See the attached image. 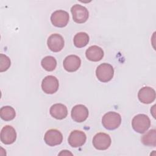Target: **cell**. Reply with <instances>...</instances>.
<instances>
[{
  "label": "cell",
  "mask_w": 156,
  "mask_h": 156,
  "mask_svg": "<svg viewBox=\"0 0 156 156\" xmlns=\"http://www.w3.org/2000/svg\"><path fill=\"white\" fill-rule=\"evenodd\" d=\"M112 143L110 135L105 133L99 132L94 135L93 138V145L98 150L107 149Z\"/></svg>",
  "instance_id": "5"
},
{
  "label": "cell",
  "mask_w": 156,
  "mask_h": 156,
  "mask_svg": "<svg viewBox=\"0 0 156 156\" xmlns=\"http://www.w3.org/2000/svg\"><path fill=\"white\" fill-rule=\"evenodd\" d=\"M58 155H73V154L72 153H71L70 152H69V151H66V150H65V151H62L60 153H59L58 154Z\"/></svg>",
  "instance_id": "22"
},
{
  "label": "cell",
  "mask_w": 156,
  "mask_h": 156,
  "mask_svg": "<svg viewBox=\"0 0 156 156\" xmlns=\"http://www.w3.org/2000/svg\"><path fill=\"white\" fill-rule=\"evenodd\" d=\"M44 140L49 146H55L62 143V133L57 129L48 130L44 134Z\"/></svg>",
  "instance_id": "8"
},
{
  "label": "cell",
  "mask_w": 156,
  "mask_h": 156,
  "mask_svg": "<svg viewBox=\"0 0 156 156\" xmlns=\"http://www.w3.org/2000/svg\"><path fill=\"white\" fill-rule=\"evenodd\" d=\"M141 143L147 146L155 147L156 146V130L152 129L145 133L141 139Z\"/></svg>",
  "instance_id": "17"
},
{
  "label": "cell",
  "mask_w": 156,
  "mask_h": 156,
  "mask_svg": "<svg viewBox=\"0 0 156 156\" xmlns=\"http://www.w3.org/2000/svg\"><path fill=\"white\" fill-rule=\"evenodd\" d=\"M51 115L57 119H63L68 115L67 107L62 104H55L51 106L49 110Z\"/></svg>",
  "instance_id": "16"
},
{
  "label": "cell",
  "mask_w": 156,
  "mask_h": 156,
  "mask_svg": "<svg viewBox=\"0 0 156 156\" xmlns=\"http://www.w3.org/2000/svg\"><path fill=\"white\" fill-rule=\"evenodd\" d=\"M69 14L63 10H58L54 12L51 16L52 24L57 27H65L69 21Z\"/></svg>",
  "instance_id": "6"
},
{
  "label": "cell",
  "mask_w": 156,
  "mask_h": 156,
  "mask_svg": "<svg viewBox=\"0 0 156 156\" xmlns=\"http://www.w3.org/2000/svg\"><path fill=\"white\" fill-rule=\"evenodd\" d=\"M88 116V110L82 104L75 105L71 110V117L73 119L77 122L85 121Z\"/></svg>",
  "instance_id": "11"
},
{
  "label": "cell",
  "mask_w": 156,
  "mask_h": 156,
  "mask_svg": "<svg viewBox=\"0 0 156 156\" xmlns=\"http://www.w3.org/2000/svg\"><path fill=\"white\" fill-rule=\"evenodd\" d=\"M16 139V132L15 129L9 125L5 126L1 132V141L5 144H11Z\"/></svg>",
  "instance_id": "12"
},
{
  "label": "cell",
  "mask_w": 156,
  "mask_h": 156,
  "mask_svg": "<svg viewBox=\"0 0 156 156\" xmlns=\"http://www.w3.org/2000/svg\"><path fill=\"white\" fill-rule=\"evenodd\" d=\"M59 83L58 79L53 76L45 77L41 82V88L46 94H54L58 89Z\"/></svg>",
  "instance_id": "7"
},
{
  "label": "cell",
  "mask_w": 156,
  "mask_h": 156,
  "mask_svg": "<svg viewBox=\"0 0 156 156\" xmlns=\"http://www.w3.org/2000/svg\"><path fill=\"white\" fill-rule=\"evenodd\" d=\"M41 66L48 71H52L57 66V61L52 56H46L41 62Z\"/></svg>",
  "instance_id": "20"
},
{
  "label": "cell",
  "mask_w": 156,
  "mask_h": 156,
  "mask_svg": "<svg viewBox=\"0 0 156 156\" xmlns=\"http://www.w3.org/2000/svg\"><path fill=\"white\" fill-rule=\"evenodd\" d=\"M81 60L76 55H69L63 60V65L64 69L68 72H74L80 66Z\"/></svg>",
  "instance_id": "14"
},
{
  "label": "cell",
  "mask_w": 156,
  "mask_h": 156,
  "mask_svg": "<svg viewBox=\"0 0 156 156\" xmlns=\"http://www.w3.org/2000/svg\"><path fill=\"white\" fill-rule=\"evenodd\" d=\"M138 98L139 101L143 104H151L155 99V91L151 87H143L138 93Z\"/></svg>",
  "instance_id": "13"
},
{
  "label": "cell",
  "mask_w": 156,
  "mask_h": 156,
  "mask_svg": "<svg viewBox=\"0 0 156 156\" xmlns=\"http://www.w3.org/2000/svg\"><path fill=\"white\" fill-rule=\"evenodd\" d=\"M11 62L9 57L3 54H0V72L7 71L10 66Z\"/></svg>",
  "instance_id": "21"
},
{
  "label": "cell",
  "mask_w": 156,
  "mask_h": 156,
  "mask_svg": "<svg viewBox=\"0 0 156 156\" xmlns=\"http://www.w3.org/2000/svg\"><path fill=\"white\" fill-rule=\"evenodd\" d=\"M87 140L85 133L78 130L71 132L68 137V143L73 147H79L83 146Z\"/></svg>",
  "instance_id": "10"
},
{
  "label": "cell",
  "mask_w": 156,
  "mask_h": 156,
  "mask_svg": "<svg viewBox=\"0 0 156 156\" xmlns=\"http://www.w3.org/2000/svg\"><path fill=\"white\" fill-rule=\"evenodd\" d=\"M104 55V53L102 49L96 45L89 47L85 52L87 58L92 62L100 61L103 58Z\"/></svg>",
  "instance_id": "15"
},
{
  "label": "cell",
  "mask_w": 156,
  "mask_h": 156,
  "mask_svg": "<svg viewBox=\"0 0 156 156\" xmlns=\"http://www.w3.org/2000/svg\"><path fill=\"white\" fill-rule=\"evenodd\" d=\"M16 112L15 109L11 106H4L0 110V116L2 119L5 121H9L15 118Z\"/></svg>",
  "instance_id": "19"
},
{
  "label": "cell",
  "mask_w": 156,
  "mask_h": 156,
  "mask_svg": "<svg viewBox=\"0 0 156 156\" xmlns=\"http://www.w3.org/2000/svg\"><path fill=\"white\" fill-rule=\"evenodd\" d=\"M47 44L49 49L51 51L57 52L63 48L65 41L62 35L58 34H53L48 38Z\"/></svg>",
  "instance_id": "9"
},
{
  "label": "cell",
  "mask_w": 156,
  "mask_h": 156,
  "mask_svg": "<svg viewBox=\"0 0 156 156\" xmlns=\"http://www.w3.org/2000/svg\"><path fill=\"white\" fill-rule=\"evenodd\" d=\"M90 37L85 32H79L74 37V44L76 47L80 48L85 46L89 42Z\"/></svg>",
  "instance_id": "18"
},
{
  "label": "cell",
  "mask_w": 156,
  "mask_h": 156,
  "mask_svg": "<svg viewBox=\"0 0 156 156\" xmlns=\"http://www.w3.org/2000/svg\"><path fill=\"white\" fill-rule=\"evenodd\" d=\"M132 126L135 132L143 133L150 127L151 120L146 115L138 114L132 119Z\"/></svg>",
  "instance_id": "1"
},
{
  "label": "cell",
  "mask_w": 156,
  "mask_h": 156,
  "mask_svg": "<svg viewBox=\"0 0 156 156\" xmlns=\"http://www.w3.org/2000/svg\"><path fill=\"white\" fill-rule=\"evenodd\" d=\"M71 12L73 15V19L76 23L81 24L86 22L89 16V12L87 9L80 4L74 5Z\"/></svg>",
  "instance_id": "4"
},
{
  "label": "cell",
  "mask_w": 156,
  "mask_h": 156,
  "mask_svg": "<svg viewBox=\"0 0 156 156\" xmlns=\"http://www.w3.org/2000/svg\"><path fill=\"white\" fill-rule=\"evenodd\" d=\"M113 75L114 69L109 63H102L96 69V76L98 79L102 82H109L112 79Z\"/></svg>",
  "instance_id": "3"
},
{
  "label": "cell",
  "mask_w": 156,
  "mask_h": 156,
  "mask_svg": "<svg viewBox=\"0 0 156 156\" xmlns=\"http://www.w3.org/2000/svg\"><path fill=\"white\" fill-rule=\"evenodd\" d=\"M121 123V115L115 112H107L102 118V124L107 130H115L120 126Z\"/></svg>",
  "instance_id": "2"
}]
</instances>
